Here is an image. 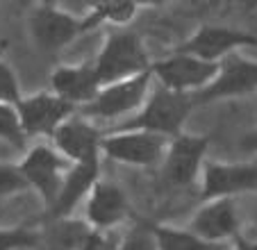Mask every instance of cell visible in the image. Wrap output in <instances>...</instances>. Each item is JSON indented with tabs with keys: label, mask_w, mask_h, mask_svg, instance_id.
<instances>
[{
	"label": "cell",
	"mask_w": 257,
	"mask_h": 250,
	"mask_svg": "<svg viewBox=\"0 0 257 250\" xmlns=\"http://www.w3.org/2000/svg\"><path fill=\"white\" fill-rule=\"evenodd\" d=\"M139 12L137 3L123 0V3H98L93 5L87 14L82 16L84 21V30H96L98 25L109 23V25H127Z\"/></svg>",
	"instance_id": "19"
},
{
	"label": "cell",
	"mask_w": 257,
	"mask_h": 250,
	"mask_svg": "<svg viewBox=\"0 0 257 250\" xmlns=\"http://www.w3.org/2000/svg\"><path fill=\"white\" fill-rule=\"evenodd\" d=\"M127 216H130V205L125 193L114 182L100 180L84 202V218L93 227V232L112 230L121 225Z\"/></svg>",
	"instance_id": "15"
},
{
	"label": "cell",
	"mask_w": 257,
	"mask_h": 250,
	"mask_svg": "<svg viewBox=\"0 0 257 250\" xmlns=\"http://www.w3.org/2000/svg\"><path fill=\"white\" fill-rule=\"evenodd\" d=\"M216 73L218 64L203 62L198 57L175 53V50L169 57L153 62V77L162 87L178 93H189V96H196L198 91L207 89Z\"/></svg>",
	"instance_id": "5"
},
{
	"label": "cell",
	"mask_w": 257,
	"mask_h": 250,
	"mask_svg": "<svg viewBox=\"0 0 257 250\" xmlns=\"http://www.w3.org/2000/svg\"><path fill=\"white\" fill-rule=\"evenodd\" d=\"M189 230L212 243H228L239 239V212L234 200H209L194 214Z\"/></svg>",
	"instance_id": "16"
},
{
	"label": "cell",
	"mask_w": 257,
	"mask_h": 250,
	"mask_svg": "<svg viewBox=\"0 0 257 250\" xmlns=\"http://www.w3.org/2000/svg\"><path fill=\"white\" fill-rule=\"evenodd\" d=\"M151 234L157 243V250H232L230 243H212L200 239L191 230H180L171 225H153Z\"/></svg>",
	"instance_id": "18"
},
{
	"label": "cell",
	"mask_w": 257,
	"mask_h": 250,
	"mask_svg": "<svg viewBox=\"0 0 257 250\" xmlns=\"http://www.w3.org/2000/svg\"><path fill=\"white\" fill-rule=\"evenodd\" d=\"M203 198L209 200H232L243 193L257 191V166L252 164L207 162L203 166Z\"/></svg>",
	"instance_id": "10"
},
{
	"label": "cell",
	"mask_w": 257,
	"mask_h": 250,
	"mask_svg": "<svg viewBox=\"0 0 257 250\" xmlns=\"http://www.w3.org/2000/svg\"><path fill=\"white\" fill-rule=\"evenodd\" d=\"M30 184L25 180L19 164H0V198H10L28 191Z\"/></svg>",
	"instance_id": "21"
},
{
	"label": "cell",
	"mask_w": 257,
	"mask_h": 250,
	"mask_svg": "<svg viewBox=\"0 0 257 250\" xmlns=\"http://www.w3.org/2000/svg\"><path fill=\"white\" fill-rule=\"evenodd\" d=\"M100 182V159H91L84 164H73L71 171L66 173L55 205L50 207V214L57 218H64L80 205L87 202V198L91 196L93 187Z\"/></svg>",
	"instance_id": "17"
},
{
	"label": "cell",
	"mask_w": 257,
	"mask_h": 250,
	"mask_svg": "<svg viewBox=\"0 0 257 250\" xmlns=\"http://www.w3.org/2000/svg\"><path fill=\"white\" fill-rule=\"evenodd\" d=\"M169 141L166 137L146 130H112L102 135L100 153L130 166H155L164 162Z\"/></svg>",
	"instance_id": "4"
},
{
	"label": "cell",
	"mask_w": 257,
	"mask_h": 250,
	"mask_svg": "<svg viewBox=\"0 0 257 250\" xmlns=\"http://www.w3.org/2000/svg\"><path fill=\"white\" fill-rule=\"evenodd\" d=\"M19 120L25 137H50L66 123L78 109L53 91H39L34 96H23L16 105Z\"/></svg>",
	"instance_id": "8"
},
{
	"label": "cell",
	"mask_w": 257,
	"mask_h": 250,
	"mask_svg": "<svg viewBox=\"0 0 257 250\" xmlns=\"http://www.w3.org/2000/svg\"><path fill=\"white\" fill-rule=\"evenodd\" d=\"M102 135L105 132L98 130L93 120L84 118L78 111L53 135V144L55 150L71 164H84L91 159H100Z\"/></svg>",
	"instance_id": "13"
},
{
	"label": "cell",
	"mask_w": 257,
	"mask_h": 250,
	"mask_svg": "<svg viewBox=\"0 0 257 250\" xmlns=\"http://www.w3.org/2000/svg\"><path fill=\"white\" fill-rule=\"evenodd\" d=\"M93 68L102 89L107 84L130 80L141 73H151L153 62L146 53V46L135 32H114L105 39L93 62Z\"/></svg>",
	"instance_id": "2"
},
{
	"label": "cell",
	"mask_w": 257,
	"mask_h": 250,
	"mask_svg": "<svg viewBox=\"0 0 257 250\" xmlns=\"http://www.w3.org/2000/svg\"><path fill=\"white\" fill-rule=\"evenodd\" d=\"M116 250H157V243L153 239V234H132Z\"/></svg>",
	"instance_id": "24"
},
{
	"label": "cell",
	"mask_w": 257,
	"mask_h": 250,
	"mask_svg": "<svg viewBox=\"0 0 257 250\" xmlns=\"http://www.w3.org/2000/svg\"><path fill=\"white\" fill-rule=\"evenodd\" d=\"M37 245V234L23 227H0V250H28Z\"/></svg>",
	"instance_id": "22"
},
{
	"label": "cell",
	"mask_w": 257,
	"mask_h": 250,
	"mask_svg": "<svg viewBox=\"0 0 257 250\" xmlns=\"http://www.w3.org/2000/svg\"><path fill=\"white\" fill-rule=\"evenodd\" d=\"M23 93H21V84L16 80V73L7 62L0 59V102L5 105H19Z\"/></svg>",
	"instance_id": "23"
},
{
	"label": "cell",
	"mask_w": 257,
	"mask_h": 250,
	"mask_svg": "<svg viewBox=\"0 0 257 250\" xmlns=\"http://www.w3.org/2000/svg\"><path fill=\"white\" fill-rule=\"evenodd\" d=\"M257 91V62L241 55H230L218 64V73L207 89L194 96L198 102L225 100V98H241Z\"/></svg>",
	"instance_id": "11"
},
{
	"label": "cell",
	"mask_w": 257,
	"mask_h": 250,
	"mask_svg": "<svg viewBox=\"0 0 257 250\" xmlns=\"http://www.w3.org/2000/svg\"><path fill=\"white\" fill-rule=\"evenodd\" d=\"M255 221H257V218H255Z\"/></svg>",
	"instance_id": "28"
},
{
	"label": "cell",
	"mask_w": 257,
	"mask_h": 250,
	"mask_svg": "<svg viewBox=\"0 0 257 250\" xmlns=\"http://www.w3.org/2000/svg\"><path fill=\"white\" fill-rule=\"evenodd\" d=\"M237 250H257V241H246L239 236L237 239Z\"/></svg>",
	"instance_id": "27"
},
{
	"label": "cell",
	"mask_w": 257,
	"mask_h": 250,
	"mask_svg": "<svg viewBox=\"0 0 257 250\" xmlns=\"http://www.w3.org/2000/svg\"><path fill=\"white\" fill-rule=\"evenodd\" d=\"M28 28L34 44L41 50H62L64 46L73 44L80 34H84L82 16L68 14L57 5H34L28 14Z\"/></svg>",
	"instance_id": "7"
},
{
	"label": "cell",
	"mask_w": 257,
	"mask_h": 250,
	"mask_svg": "<svg viewBox=\"0 0 257 250\" xmlns=\"http://www.w3.org/2000/svg\"><path fill=\"white\" fill-rule=\"evenodd\" d=\"M80 250H116V248H112V243L107 241V236H102V232H89L84 236Z\"/></svg>",
	"instance_id": "25"
},
{
	"label": "cell",
	"mask_w": 257,
	"mask_h": 250,
	"mask_svg": "<svg viewBox=\"0 0 257 250\" xmlns=\"http://www.w3.org/2000/svg\"><path fill=\"white\" fill-rule=\"evenodd\" d=\"M153 71L141 73L130 80L116 82V84H107L98 91L96 100L89 102L84 109H80V114L84 118H121L125 114L139 111L146 105L148 96L153 89Z\"/></svg>",
	"instance_id": "3"
},
{
	"label": "cell",
	"mask_w": 257,
	"mask_h": 250,
	"mask_svg": "<svg viewBox=\"0 0 257 250\" xmlns=\"http://www.w3.org/2000/svg\"><path fill=\"white\" fill-rule=\"evenodd\" d=\"M25 139H28V137L23 135L16 107L0 102V141H7V144L14 146V148H23Z\"/></svg>",
	"instance_id": "20"
},
{
	"label": "cell",
	"mask_w": 257,
	"mask_h": 250,
	"mask_svg": "<svg viewBox=\"0 0 257 250\" xmlns=\"http://www.w3.org/2000/svg\"><path fill=\"white\" fill-rule=\"evenodd\" d=\"M209 139L196 135H178L169 141L164 155V175L173 187H189L196 182L200 166L205 164Z\"/></svg>",
	"instance_id": "12"
},
{
	"label": "cell",
	"mask_w": 257,
	"mask_h": 250,
	"mask_svg": "<svg viewBox=\"0 0 257 250\" xmlns=\"http://www.w3.org/2000/svg\"><path fill=\"white\" fill-rule=\"evenodd\" d=\"M194 105V96L171 91L157 84L151 89L146 105L116 130H146L166 139H175L178 135H182V125L187 123Z\"/></svg>",
	"instance_id": "1"
},
{
	"label": "cell",
	"mask_w": 257,
	"mask_h": 250,
	"mask_svg": "<svg viewBox=\"0 0 257 250\" xmlns=\"http://www.w3.org/2000/svg\"><path fill=\"white\" fill-rule=\"evenodd\" d=\"M241 146H243V150H246V153H257V130H252L250 135L243 137Z\"/></svg>",
	"instance_id": "26"
},
{
	"label": "cell",
	"mask_w": 257,
	"mask_h": 250,
	"mask_svg": "<svg viewBox=\"0 0 257 250\" xmlns=\"http://www.w3.org/2000/svg\"><path fill=\"white\" fill-rule=\"evenodd\" d=\"M50 87L62 100L75 109H84L89 102L96 100L100 91V82L96 77L93 64H75V66H57L50 73Z\"/></svg>",
	"instance_id": "14"
},
{
	"label": "cell",
	"mask_w": 257,
	"mask_h": 250,
	"mask_svg": "<svg viewBox=\"0 0 257 250\" xmlns=\"http://www.w3.org/2000/svg\"><path fill=\"white\" fill-rule=\"evenodd\" d=\"M257 48V37L241 30H230L221 25H203L198 28L185 44H180L175 53L191 55L209 64H221L225 57L234 55L239 48Z\"/></svg>",
	"instance_id": "9"
},
{
	"label": "cell",
	"mask_w": 257,
	"mask_h": 250,
	"mask_svg": "<svg viewBox=\"0 0 257 250\" xmlns=\"http://www.w3.org/2000/svg\"><path fill=\"white\" fill-rule=\"evenodd\" d=\"M21 171H23L25 180H28L30 189L39 193L48 209L55 205L66 173L71 171L73 164L66 157L57 153L50 146H32L21 159Z\"/></svg>",
	"instance_id": "6"
}]
</instances>
